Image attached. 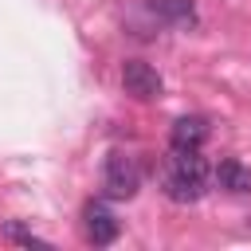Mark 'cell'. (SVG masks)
<instances>
[{"label":"cell","mask_w":251,"mask_h":251,"mask_svg":"<svg viewBox=\"0 0 251 251\" xmlns=\"http://www.w3.org/2000/svg\"><path fill=\"white\" fill-rule=\"evenodd\" d=\"M149 12L173 27H188L196 20V4L192 0H149Z\"/></svg>","instance_id":"obj_7"},{"label":"cell","mask_w":251,"mask_h":251,"mask_svg":"<svg viewBox=\"0 0 251 251\" xmlns=\"http://www.w3.org/2000/svg\"><path fill=\"white\" fill-rule=\"evenodd\" d=\"M161 192L176 204H192L204 196L208 188V161L200 157V149H173L165 161H161Z\"/></svg>","instance_id":"obj_1"},{"label":"cell","mask_w":251,"mask_h":251,"mask_svg":"<svg viewBox=\"0 0 251 251\" xmlns=\"http://www.w3.org/2000/svg\"><path fill=\"white\" fill-rule=\"evenodd\" d=\"M4 231H8V239H12V243H27V247H47V239H39V235H31V231H24L20 224H8Z\"/></svg>","instance_id":"obj_8"},{"label":"cell","mask_w":251,"mask_h":251,"mask_svg":"<svg viewBox=\"0 0 251 251\" xmlns=\"http://www.w3.org/2000/svg\"><path fill=\"white\" fill-rule=\"evenodd\" d=\"M122 86H126L129 98L149 102V98L161 94V75H157L149 63H141V59H126V63H122Z\"/></svg>","instance_id":"obj_3"},{"label":"cell","mask_w":251,"mask_h":251,"mask_svg":"<svg viewBox=\"0 0 251 251\" xmlns=\"http://www.w3.org/2000/svg\"><path fill=\"white\" fill-rule=\"evenodd\" d=\"M208 122L204 118H180V122H173V129H169V141H173V149H200L204 141H208Z\"/></svg>","instance_id":"obj_5"},{"label":"cell","mask_w":251,"mask_h":251,"mask_svg":"<svg viewBox=\"0 0 251 251\" xmlns=\"http://www.w3.org/2000/svg\"><path fill=\"white\" fill-rule=\"evenodd\" d=\"M82 220H86V239H90L94 247H106V243L118 239V216H114L106 204L90 200V204L82 208Z\"/></svg>","instance_id":"obj_4"},{"label":"cell","mask_w":251,"mask_h":251,"mask_svg":"<svg viewBox=\"0 0 251 251\" xmlns=\"http://www.w3.org/2000/svg\"><path fill=\"white\" fill-rule=\"evenodd\" d=\"M137 188H141V169H137V161H133L129 153H122V149L106 153V165H102V192L114 196V200H133Z\"/></svg>","instance_id":"obj_2"},{"label":"cell","mask_w":251,"mask_h":251,"mask_svg":"<svg viewBox=\"0 0 251 251\" xmlns=\"http://www.w3.org/2000/svg\"><path fill=\"white\" fill-rule=\"evenodd\" d=\"M216 184L227 188V192H235V196H243V192H251V169H247L243 161L227 157V161L216 165Z\"/></svg>","instance_id":"obj_6"}]
</instances>
